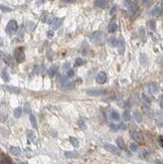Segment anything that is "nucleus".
<instances>
[{"mask_svg":"<svg viewBox=\"0 0 163 164\" xmlns=\"http://www.w3.org/2000/svg\"><path fill=\"white\" fill-rule=\"evenodd\" d=\"M91 41L96 44H103L105 42V35L100 31H95L91 34Z\"/></svg>","mask_w":163,"mask_h":164,"instance_id":"f257e3e1","label":"nucleus"},{"mask_svg":"<svg viewBox=\"0 0 163 164\" xmlns=\"http://www.w3.org/2000/svg\"><path fill=\"white\" fill-rule=\"evenodd\" d=\"M17 29H18V25H17V22H16L15 20H10L8 22L6 28H5L6 33L9 34V35H13L14 33L17 31Z\"/></svg>","mask_w":163,"mask_h":164,"instance_id":"f03ea898","label":"nucleus"},{"mask_svg":"<svg viewBox=\"0 0 163 164\" xmlns=\"http://www.w3.org/2000/svg\"><path fill=\"white\" fill-rule=\"evenodd\" d=\"M59 83H60V86L63 89H70V88H72L74 84L71 83L70 81V78L67 76H61L60 79H59Z\"/></svg>","mask_w":163,"mask_h":164,"instance_id":"7ed1b4c3","label":"nucleus"},{"mask_svg":"<svg viewBox=\"0 0 163 164\" xmlns=\"http://www.w3.org/2000/svg\"><path fill=\"white\" fill-rule=\"evenodd\" d=\"M14 59L17 63H23L25 60V53L22 48H16L14 50Z\"/></svg>","mask_w":163,"mask_h":164,"instance_id":"20e7f679","label":"nucleus"},{"mask_svg":"<svg viewBox=\"0 0 163 164\" xmlns=\"http://www.w3.org/2000/svg\"><path fill=\"white\" fill-rule=\"evenodd\" d=\"M106 90H88L87 94L89 96H94V97H100V96H105L107 95Z\"/></svg>","mask_w":163,"mask_h":164,"instance_id":"39448f33","label":"nucleus"},{"mask_svg":"<svg viewBox=\"0 0 163 164\" xmlns=\"http://www.w3.org/2000/svg\"><path fill=\"white\" fill-rule=\"evenodd\" d=\"M104 148H105L107 151H109V152H111V153H113V154H115V155H120V150L118 149L117 147H115L114 145H112V144L106 143V144L104 145Z\"/></svg>","mask_w":163,"mask_h":164,"instance_id":"423d86ee","label":"nucleus"},{"mask_svg":"<svg viewBox=\"0 0 163 164\" xmlns=\"http://www.w3.org/2000/svg\"><path fill=\"white\" fill-rule=\"evenodd\" d=\"M117 46H118V52H119L121 55H123V54H124V52H125V48H126L124 39H123V38H119V39H118Z\"/></svg>","mask_w":163,"mask_h":164,"instance_id":"0eeeda50","label":"nucleus"},{"mask_svg":"<svg viewBox=\"0 0 163 164\" xmlns=\"http://www.w3.org/2000/svg\"><path fill=\"white\" fill-rule=\"evenodd\" d=\"M108 0H95L94 1V5L98 8H106L108 6Z\"/></svg>","mask_w":163,"mask_h":164,"instance_id":"6e6552de","label":"nucleus"},{"mask_svg":"<svg viewBox=\"0 0 163 164\" xmlns=\"http://www.w3.org/2000/svg\"><path fill=\"white\" fill-rule=\"evenodd\" d=\"M96 81L99 83V84H105L107 82V75L104 72H99L97 77H96Z\"/></svg>","mask_w":163,"mask_h":164,"instance_id":"1a4fd4ad","label":"nucleus"},{"mask_svg":"<svg viewBox=\"0 0 163 164\" xmlns=\"http://www.w3.org/2000/svg\"><path fill=\"white\" fill-rule=\"evenodd\" d=\"M63 21H64V18H55V19H53V21L52 22V30L59 29V28L60 27V25L63 24Z\"/></svg>","mask_w":163,"mask_h":164,"instance_id":"9d476101","label":"nucleus"},{"mask_svg":"<svg viewBox=\"0 0 163 164\" xmlns=\"http://www.w3.org/2000/svg\"><path fill=\"white\" fill-rule=\"evenodd\" d=\"M132 138H133V140L135 141V142H137V143H142L143 142V136H142V134L140 132H137V131L133 132L132 133Z\"/></svg>","mask_w":163,"mask_h":164,"instance_id":"9b49d317","label":"nucleus"},{"mask_svg":"<svg viewBox=\"0 0 163 164\" xmlns=\"http://www.w3.org/2000/svg\"><path fill=\"white\" fill-rule=\"evenodd\" d=\"M161 13H162V7L158 6V5H156V6L150 11V14L152 16H160Z\"/></svg>","mask_w":163,"mask_h":164,"instance_id":"f8f14e48","label":"nucleus"},{"mask_svg":"<svg viewBox=\"0 0 163 164\" xmlns=\"http://www.w3.org/2000/svg\"><path fill=\"white\" fill-rule=\"evenodd\" d=\"M6 90H7L9 93H11V94L18 95V94L21 93V89H19V88H17V87H13V86H7V87H6Z\"/></svg>","mask_w":163,"mask_h":164,"instance_id":"ddd939ff","label":"nucleus"},{"mask_svg":"<svg viewBox=\"0 0 163 164\" xmlns=\"http://www.w3.org/2000/svg\"><path fill=\"white\" fill-rule=\"evenodd\" d=\"M110 118L112 119V120H114V121H119L120 120V115L118 114L117 111L111 109L110 110Z\"/></svg>","mask_w":163,"mask_h":164,"instance_id":"4468645a","label":"nucleus"},{"mask_svg":"<svg viewBox=\"0 0 163 164\" xmlns=\"http://www.w3.org/2000/svg\"><path fill=\"white\" fill-rule=\"evenodd\" d=\"M2 53H3L2 54V59L4 60V63L6 64L7 66H11V65H12V58H11L9 54H6L4 52H2Z\"/></svg>","mask_w":163,"mask_h":164,"instance_id":"2eb2a0df","label":"nucleus"},{"mask_svg":"<svg viewBox=\"0 0 163 164\" xmlns=\"http://www.w3.org/2000/svg\"><path fill=\"white\" fill-rule=\"evenodd\" d=\"M117 29H118V25H117L116 22H115V21L110 22V24H109V26H108V31H109L110 33H114V32H116Z\"/></svg>","mask_w":163,"mask_h":164,"instance_id":"dca6fc26","label":"nucleus"},{"mask_svg":"<svg viewBox=\"0 0 163 164\" xmlns=\"http://www.w3.org/2000/svg\"><path fill=\"white\" fill-rule=\"evenodd\" d=\"M158 91H159V87H158V85H157V84L151 83V84L149 85V92H150V93L155 94V93H157Z\"/></svg>","mask_w":163,"mask_h":164,"instance_id":"f3484780","label":"nucleus"},{"mask_svg":"<svg viewBox=\"0 0 163 164\" xmlns=\"http://www.w3.org/2000/svg\"><path fill=\"white\" fill-rule=\"evenodd\" d=\"M133 117H134V119H135V121H136V122H138V123L142 122V114L139 111H134Z\"/></svg>","mask_w":163,"mask_h":164,"instance_id":"a211bd4d","label":"nucleus"},{"mask_svg":"<svg viewBox=\"0 0 163 164\" xmlns=\"http://www.w3.org/2000/svg\"><path fill=\"white\" fill-rule=\"evenodd\" d=\"M10 152L12 153L14 156H20L21 154V150L18 148V147H10Z\"/></svg>","mask_w":163,"mask_h":164,"instance_id":"6ab92c4d","label":"nucleus"},{"mask_svg":"<svg viewBox=\"0 0 163 164\" xmlns=\"http://www.w3.org/2000/svg\"><path fill=\"white\" fill-rule=\"evenodd\" d=\"M58 67L55 66H50L49 67V70H48V76L50 77V78H53L55 75H57V70Z\"/></svg>","mask_w":163,"mask_h":164,"instance_id":"aec40b11","label":"nucleus"},{"mask_svg":"<svg viewBox=\"0 0 163 164\" xmlns=\"http://www.w3.org/2000/svg\"><path fill=\"white\" fill-rule=\"evenodd\" d=\"M22 112H23V109L22 108H20V107H18V108H16L14 111H13V115H14V117L15 118H20L21 117V115H22Z\"/></svg>","mask_w":163,"mask_h":164,"instance_id":"412c9836","label":"nucleus"},{"mask_svg":"<svg viewBox=\"0 0 163 164\" xmlns=\"http://www.w3.org/2000/svg\"><path fill=\"white\" fill-rule=\"evenodd\" d=\"M140 63H141V65H143V66L147 65L148 58H147V55H146L145 53H141V54H140Z\"/></svg>","mask_w":163,"mask_h":164,"instance_id":"4be33fe9","label":"nucleus"},{"mask_svg":"<svg viewBox=\"0 0 163 164\" xmlns=\"http://www.w3.org/2000/svg\"><path fill=\"white\" fill-rule=\"evenodd\" d=\"M108 43H109V46H110L115 47V46H117L118 39H117L116 37H110V38L108 39Z\"/></svg>","mask_w":163,"mask_h":164,"instance_id":"5701e85b","label":"nucleus"},{"mask_svg":"<svg viewBox=\"0 0 163 164\" xmlns=\"http://www.w3.org/2000/svg\"><path fill=\"white\" fill-rule=\"evenodd\" d=\"M69 140H70V142H71V144L75 147V148H78V145H80V142H78V140L77 139V138H75V137H70L69 138Z\"/></svg>","mask_w":163,"mask_h":164,"instance_id":"b1692460","label":"nucleus"},{"mask_svg":"<svg viewBox=\"0 0 163 164\" xmlns=\"http://www.w3.org/2000/svg\"><path fill=\"white\" fill-rule=\"evenodd\" d=\"M65 156L66 158H76L78 156V153L76 151H66L65 152Z\"/></svg>","mask_w":163,"mask_h":164,"instance_id":"393cba45","label":"nucleus"},{"mask_svg":"<svg viewBox=\"0 0 163 164\" xmlns=\"http://www.w3.org/2000/svg\"><path fill=\"white\" fill-rule=\"evenodd\" d=\"M2 78H3L4 82H8L9 81V72H8V70L5 69V67L2 70Z\"/></svg>","mask_w":163,"mask_h":164,"instance_id":"a878e982","label":"nucleus"},{"mask_svg":"<svg viewBox=\"0 0 163 164\" xmlns=\"http://www.w3.org/2000/svg\"><path fill=\"white\" fill-rule=\"evenodd\" d=\"M147 25H148V27L150 28L151 30H155V29H156V22H155V20H153V19L148 20V21H147Z\"/></svg>","mask_w":163,"mask_h":164,"instance_id":"bb28decb","label":"nucleus"},{"mask_svg":"<svg viewBox=\"0 0 163 164\" xmlns=\"http://www.w3.org/2000/svg\"><path fill=\"white\" fill-rule=\"evenodd\" d=\"M26 28H27V30L33 31V29L35 28V24L33 23L32 21H27V22H26Z\"/></svg>","mask_w":163,"mask_h":164,"instance_id":"cd10ccee","label":"nucleus"},{"mask_svg":"<svg viewBox=\"0 0 163 164\" xmlns=\"http://www.w3.org/2000/svg\"><path fill=\"white\" fill-rule=\"evenodd\" d=\"M29 120H30V123H31L32 127H33V128H37V123H36V119H35V117L33 116L32 114H30V115H29Z\"/></svg>","mask_w":163,"mask_h":164,"instance_id":"c85d7f7f","label":"nucleus"},{"mask_svg":"<svg viewBox=\"0 0 163 164\" xmlns=\"http://www.w3.org/2000/svg\"><path fill=\"white\" fill-rule=\"evenodd\" d=\"M116 142H117V145H118V147H119L120 149H124V148H125V143H124V140H123L122 138H118Z\"/></svg>","mask_w":163,"mask_h":164,"instance_id":"c756f323","label":"nucleus"},{"mask_svg":"<svg viewBox=\"0 0 163 164\" xmlns=\"http://www.w3.org/2000/svg\"><path fill=\"white\" fill-rule=\"evenodd\" d=\"M78 125L80 126V128H81V129H83V130H86V129H87L86 123H85V121H84L82 118H80V119L78 120Z\"/></svg>","mask_w":163,"mask_h":164,"instance_id":"7c9ffc66","label":"nucleus"},{"mask_svg":"<svg viewBox=\"0 0 163 164\" xmlns=\"http://www.w3.org/2000/svg\"><path fill=\"white\" fill-rule=\"evenodd\" d=\"M123 118H124V120H125L126 122H128V121L131 120V115H130V113H129L128 110H126V111L124 112V114H123Z\"/></svg>","mask_w":163,"mask_h":164,"instance_id":"2f4dec72","label":"nucleus"},{"mask_svg":"<svg viewBox=\"0 0 163 164\" xmlns=\"http://www.w3.org/2000/svg\"><path fill=\"white\" fill-rule=\"evenodd\" d=\"M26 135H27V138H28L29 140H31V141H33L34 140V138H35V134H34V132L33 131H27L26 132Z\"/></svg>","mask_w":163,"mask_h":164,"instance_id":"473e14b6","label":"nucleus"},{"mask_svg":"<svg viewBox=\"0 0 163 164\" xmlns=\"http://www.w3.org/2000/svg\"><path fill=\"white\" fill-rule=\"evenodd\" d=\"M85 63H86L85 60H84V59H82L81 58H78V59H76L75 66H83V65H85Z\"/></svg>","mask_w":163,"mask_h":164,"instance_id":"72a5a7b5","label":"nucleus"},{"mask_svg":"<svg viewBox=\"0 0 163 164\" xmlns=\"http://www.w3.org/2000/svg\"><path fill=\"white\" fill-rule=\"evenodd\" d=\"M139 35H140V38L145 40V29L143 27H140L139 28Z\"/></svg>","mask_w":163,"mask_h":164,"instance_id":"f704fd0d","label":"nucleus"},{"mask_svg":"<svg viewBox=\"0 0 163 164\" xmlns=\"http://www.w3.org/2000/svg\"><path fill=\"white\" fill-rule=\"evenodd\" d=\"M130 149H131V151H133V152H137V150H138V145H137L136 143H131V144H130Z\"/></svg>","mask_w":163,"mask_h":164,"instance_id":"c9c22d12","label":"nucleus"},{"mask_svg":"<svg viewBox=\"0 0 163 164\" xmlns=\"http://www.w3.org/2000/svg\"><path fill=\"white\" fill-rule=\"evenodd\" d=\"M66 76L69 77V78L74 77V76H75V71L72 70V69H69V70H67V73H66Z\"/></svg>","mask_w":163,"mask_h":164,"instance_id":"e433bc0d","label":"nucleus"},{"mask_svg":"<svg viewBox=\"0 0 163 164\" xmlns=\"http://www.w3.org/2000/svg\"><path fill=\"white\" fill-rule=\"evenodd\" d=\"M0 8H1V10L3 11V12H10L11 10V8H9V7H6V6H4V5H0Z\"/></svg>","mask_w":163,"mask_h":164,"instance_id":"4c0bfd02","label":"nucleus"},{"mask_svg":"<svg viewBox=\"0 0 163 164\" xmlns=\"http://www.w3.org/2000/svg\"><path fill=\"white\" fill-rule=\"evenodd\" d=\"M110 128L113 130V131H118V130H120L119 125H115V124H111V125H110Z\"/></svg>","mask_w":163,"mask_h":164,"instance_id":"58836bf2","label":"nucleus"},{"mask_svg":"<svg viewBox=\"0 0 163 164\" xmlns=\"http://www.w3.org/2000/svg\"><path fill=\"white\" fill-rule=\"evenodd\" d=\"M24 112H25V113H27V114H29V112H30V107H29V104H25V106H24Z\"/></svg>","mask_w":163,"mask_h":164,"instance_id":"ea45409f","label":"nucleus"},{"mask_svg":"<svg viewBox=\"0 0 163 164\" xmlns=\"http://www.w3.org/2000/svg\"><path fill=\"white\" fill-rule=\"evenodd\" d=\"M70 67H71V64L69 63V61H67V63H65L64 66H63V69L65 70V71H66V70H69L70 69Z\"/></svg>","mask_w":163,"mask_h":164,"instance_id":"a19ab883","label":"nucleus"},{"mask_svg":"<svg viewBox=\"0 0 163 164\" xmlns=\"http://www.w3.org/2000/svg\"><path fill=\"white\" fill-rule=\"evenodd\" d=\"M53 35H54L53 30H48V31H47V37H48V38H52Z\"/></svg>","mask_w":163,"mask_h":164,"instance_id":"79ce46f5","label":"nucleus"},{"mask_svg":"<svg viewBox=\"0 0 163 164\" xmlns=\"http://www.w3.org/2000/svg\"><path fill=\"white\" fill-rule=\"evenodd\" d=\"M119 128H120V130H126V129H127V126L125 125L124 123H121L120 125H119Z\"/></svg>","mask_w":163,"mask_h":164,"instance_id":"37998d69","label":"nucleus"},{"mask_svg":"<svg viewBox=\"0 0 163 164\" xmlns=\"http://www.w3.org/2000/svg\"><path fill=\"white\" fill-rule=\"evenodd\" d=\"M116 10H117V6H116V5H114L113 8H112V9H111V11H110V14H111V15H113V14L116 12Z\"/></svg>","mask_w":163,"mask_h":164,"instance_id":"c03bdc74","label":"nucleus"},{"mask_svg":"<svg viewBox=\"0 0 163 164\" xmlns=\"http://www.w3.org/2000/svg\"><path fill=\"white\" fill-rule=\"evenodd\" d=\"M63 3H74L76 2V0H60Z\"/></svg>","mask_w":163,"mask_h":164,"instance_id":"a18cd8bd","label":"nucleus"},{"mask_svg":"<svg viewBox=\"0 0 163 164\" xmlns=\"http://www.w3.org/2000/svg\"><path fill=\"white\" fill-rule=\"evenodd\" d=\"M162 99H163V96L160 95V96H159V104H160V107H162Z\"/></svg>","mask_w":163,"mask_h":164,"instance_id":"49530a36","label":"nucleus"},{"mask_svg":"<svg viewBox=\"0 0 163 164\" xmlns=\"http://www.w3.org/2000/svg\"><path fill=\"white\" fill-rule=\"evenodd\" d=\"M142 97H143V98H144V99H145L146 101H147V102H148V103H150V99H148V98H147V97H146V96H145V95H142Z\"/></svg>","mask_w":163,"mask_h":164,"instance_id":"de8ad7c7","label":"nucleus"},{"mask_svg":"<svg viewBox=\"0 0 163 164\" xmlns=\"http://www.w3.org/2000/svg\"><path fill=\"white\" fill-rule=\"evenodd\" d=\"M151 1V0H142V2L144 3V4H147L148 2H150Z\"/></svg>","mask_w":163,"mask_h":164,"instance_id":"09e8293b","label":"nucleus"},{"mask_svg":"<svg viewBox=\"0 0 163 164\" xmlns=\"http://www.w3.org/2000/svg\"><path fill=\"white\" fill-rule=\"evenodd\" d=\"M159 144H160V146H162V137L161 136L159 137Z\"/></svg>","mask_w":163,"mask_h":164,"instance_id":"8fccbe9b","label":"nucleus"},{"mask_svg":"<svg viewBox=\"0 0 163 164\" xmlns=\"http://www.w3.org/2000/svg\"><path fill=\"white\" fill-rule=\"evenodd\" d=\"M125 107H127V108H130V107H131L130 103H126V104H125Z\"/></svg>","mask_w":163,"mask_h":164,"instance_id":"3c124183","label":"nucleus"},{"mask_svg":"<svg viewBox=\"0 0 163 164\" xmlns=\"http://www.w3.org/2000/svg\"><path fill=\"white\" fill-rule=\"evenodd\" d=\"M20 164H27V163H26V162H21Z\"/></svg>","mask_w":163,"mask_h":164,"instance_id":"603ef678","label":"nucleus"},{"mask_svg":"<svg viewBox=\"0 0 163 164\" xmlns=\"http://www.w3.org/2000/svg\"><path fill=\"white\" fill-rule=\"evenodd\" d=\"M0 21H1V16H0Z\"/></svg>","mask_w":163,"mask_h":164,"instance_id":"864d4df0","label":"nucleus"}]
</instances>
